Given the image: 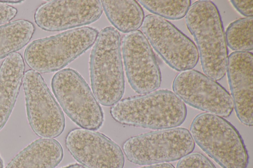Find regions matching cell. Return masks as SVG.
I'll return each instance as SVG.
<instances>
[{
    "label": "cell",
    "mask_w": 253,
    "mask_h": 168,
    "mask_svg": "<svg viewBox=\"0 0 253 168\" xmlns=\"http://www.w3.org/2000/svg\"><path fill=\"white\" fill-rule=\"evenodd\" d=\"M110 112L122 125L165 130L180 126L187 108L173 92L162 89L121 100L111 106Z\"/></svg>",
    "instance_id": "1"
},
{
    "label": "cell",
    "mask_w": 253,
    "mask_h": 168,
    "mask_svg": "<svg viewBox=\"0 0 253 168\" xmlns=\"http://www.w3.org/2000/svg\"><path fill=\"white\" fill-rule=\"evenodd\" d=\"M185 21L196 43L203 72L215 81L221 80L226 73L228 51L217 6L210 0L196 1L190 5Z\"/></svg>",
    "instance_id": "2"
},
{
    "label": "cell",
    "mask_w": 253,
    "mask_h": 168,
    "mask_svg": "<svg viewBox=\"0 0 253 168\" xmlns=\"http://www.w3.org/2000/svg\"><path fill=\"white\" fill-rule=\"evenodd\" d=\"M121 38L112 27L98 33L91 51L89 69L92 91L98 102L112 106L122 98L125 88Z\"/></svg>",
    "instance_id": "3"
},
{
    "label": "cell",
    "mask_w": 253,
    "mask_h": 168,
    "mask_svg": "<svg viewBox=\"0 0 253 168\" xmlns=\"http://www.w3.org/2000/svg\"><path fill=\"white\" fill-rule=\"evenodd\" d=\"M190 133L194 142L222 168H246L249 155L241 135L223 117L208 113L198 114Z\"/></svg>",
    "instance_id": "4"
},
{
    "label": "cell",
    "mask_w": 253,
    "mask_h": 168,
    "mask_svg": "<svg viewBox=\"0 0 253 168\" xmlns=\"http://www.w3.org/2000/svg\"><path fill=\"white\" fill-rule=\"evenodd\" d=\"M98 34L95 28L82 27L35 40L25 48L24 60L39 73L59 71L89 49Z\"/></svg>",
    "instance_id": "5"
},
{
    "label": "cell",
    "mask_w": 253,
    "mask_h": 168,
    "mask_svg": "<svg viewBox=\"0 0 253 168\" xmlns=\"http://www.w3.org/2000/svg\"><path fill=\"white\" fill-rule=\"evenodd\" d=\"M195 146L187 129L174 128L131 136L124 142L123 151L130 162L148 166L179 160Z\"/></svg>",
    "instance_id": "6"
},
{
    "label": "cell",
    "mask_w": 253,
    "mask_h": 168,
    "mask_svg": "<svg viewBox=\"0 0 253 168\" xmlns=\"http://www.w3.org/2000/svg\"><path fill=\"white\" fill-rule=\"evenodd\" d=\"M53 94L66 114L81 128L97 131L104 122L102 109L87 83L76 70L57 71L51 79Z\"/></svg>",
    "instance_id": "7"
},
{
    "label": "cell",
    "mask_w": 253,
    "mask_h": 168,
    "mask_svg": "<svg viewBox=\"0 0 253 168\" xmlns=\"http://www.w3.org/2000/svg\"><path fill=\"white\" fill-rule=\"evenodd\" d=\"M142 33L161 58L178 71L192 69L199 61L196 45L174 25L155 15H147Z\"/></svg>",
    "instance_id": "8"
},
{
    "label": "cell",
    "mask_w": 253,
    "mask_h": 168,
    "mask_svg": "<svg viewBox=\"0 0 253 168\" xmlns=\"http://www.w3.org/2000/svg\"><path fill=\"white\" fill-rule=\"evenodd\" d=\"M27 119L42 138L59 136L65 126L64 115L40 73L27 70L23 80Z\"/></svg>",
    "instance_id": "9"
},
{
    "label": "cell",
    "mask_w": 253,
    "mask_h": 168,
    "mask_svg": "<svg viewBox=\"0 0 253 168\" xmlns=\"http://www.w3.org/2000/svg\"><path fill=\"white\" fill-rule=\"evenodd\" d=\"M172 88L184 103L208 113L226 118L234 109L228 92L199 71L190 69L180 72L174 77Z\"/></svg>",
    "instance_id": "10"
},
{
    "label": "cell",
    "mask_w": 253,
    "mask_h": 168,
    "mask_svg": "<svg viewBox=\"0 0 253 168\" xmlns=\"http://www.w3.org/2000/svg\"><path fill=\"white\" fill-rule=\"evenodd\" d=\"M122 51L126 78L131 88L140 95L158 89L162 82L160 68L142 32L136 30L125 34Z\"/></svg>",
    "instance_id": "11"
},
{
    "label": "cell",
    "mask_w": 253,
    "mask_h": 168,
    "mask_svg": "<svg viewBox=\"0 0 253 168\" xmlns=\"http://www.w3.org/2000/svg\"><path fill=\"white\" fill-rule=\"evenodd\" d=\"M66 147L84 168H123L125 156L118 144L105 135L83 128L71 130Z\"/></svg>",
    "instance_id": "12"
},
{
    "label": "cell",
    "mask_w": 253,
    "mask_h": 168,
    "mask_svg": "<svg viewBox=\"0 0 253 168\" xmlns=\"http://www.w3.org/2000/svg\"><path fill=\"white\" fill-rule=\"evenodd\" d=\"M102 11L98 0H53L41 4L34 18L41 29L57 32L92 23L100 18Z\"/></svg>",
    "instance_id": "13"
},
{
    "label": "cell",
    "mask_w": 253,
    "mask_h": 168,
    "mask_svg": "<svg viewBox=\"0 0 253 168\" xmlns=\"http://www.w3.org/2000/svg\"><path fill=\"white\" fill-rule=\"evenodd\" d=\"M253 55L250 52H233L228 57L226 72L236 115L243 124L252 126Z\"/></svg>",
    "instance_id": "14"
},
{
    "label": "cell",
    "mask_w": 253,
    "mask_h": 168,
    "mask_svg": "<svg viewBox=\"0 0 253 168\" xmlns=\"http://www.w3.org/2000/svg\"><path fill=\"white\" fill-rule=\"evenodd\" d=\"M22 55L18 52L5 58L0 66V131L14 107L25 73Z\"/></svg>",
    "instance_id": "15"
},
{
    "label": "cell",
    "mask_w": 253,
    "mask_h": 168,
    "mask_svg": "<svg viewBox=\"0 0 253 168\" xmlns=\"http://www.w3.org/2000/svg\"><path fill=\"white\" fill-rule=\"evenodd\" d=\"M63 150L55 139H38L19 152L5 168H55L62 161Z\"/></svg>",
    "instance_id": "16"
},
{
    "label": "cell",
    "mask_w": 253,
    "mask_h": 168,
    "mask_svg": "<svg viewBox=\"0 0 253 168\" xmlns=\"http://www.w3.org/2000/svg\"><path fill=\"white\" fill-rule=\"evenodd\" d=\"M102 9L115 29L123 33L136 31L142 25L144 13L134 0H102Z\"/></svg>",
    "instance_id": "17"
},
{
    "label": "cell",
    "mask_w": 253,
    "mask_h": 168,
    "mask_svg": "<svg viewBox=\"0 0 253 168\" xmlns=\"http://www.w3.org/2000/svg\"><path fill=\"white\" fill-rule=\"evenodd\" d=\"M34 25L25 19H18L0 25V60L20 50L31 39Z\"/></svg>",
    "instance_id": "18"
},
{
    "label": "cell",
    "mask_w": 253,
    "mask_h": 168,
    "mask_svg": "<svg viewBox=\"0 0 253 168\" xmlns=\"http://www.w3.org/2000/svg\"><path fill=\"white\" fill-rule=\"evenodd\" d=\"M253 17L242 18L229 24L225 36L227 46L234 52H249L253 49Z\"/></svg>",
    "instance_id": "19"
},
{
    "label": "cell",
    "mask_w": 253,
    "mask_h": 168,
    "mask_svg": "<svg viewBox=\"0 0 253 168\" xmlns=\"http://www.w3.org/2000/svg\"><path fill=\"white\" fill-rule=\"evenodd\" d=\"M140 4L155 15L169 20H178L186 14L191 0H140Z\"/></svg>",
    "instance_id": "20"
},
{
    "label": "cell",
    "mask_w": 253,
    "mask_h": 168,
    "mask_svg": "<svg viewBox=\"0 0 253 168\" xmlns=\"http://www.w3.org/2000/svg\"><path fill=\"white\" fill-rule=\"evenodd\" d=\"M176 168H216L205 155L199 153H191L179 160Z\"/></svg>",
    "instance_id": "21"
},
{
    "label": "cell",
    "mask_w": 253,
    "mask_h": 168,
    "mask_svg": "<svg viewBox=\"0 0 253 168\" xmlns=\"http://www.w3.org/2000/svg\"><path fill=\"white\" fill-rule=\"evenodd\" d=\"M230 1L233 6L241 14L247 17H253V1L252 0H232Z\"/></svg>",
    "instance_id": "22"
},
{
    "label": "cell",
    "mask_w": 253,
    "mask_h": 168,
    "mask_svg": "<svg viewBox=\"0 0 253 168\" xmlns=\"http://www.w3.org/2000/svg\"><path fill=\"white\" fill-rule=\"evenodd\" d=\"M17 12L15 7L0 3V25L8 23L16 16Z\"/></svg>",
    "instance_id": "23"
},
{
    "label": "cell",
    "mask_w": 253,
    "mask_h": 168,
    "mask_svg": "<svg viewBox=\"0 0 253 168\" xmlns=\"http://www.w3.org/2000/svg\"><path fill=\"white\" fill-rule=\"evenodd\" d=\"M139 168H175V167L170 163H166L148 165Z\"/></svg>",
    "instance_id": "24"
},
{
    "label": "cell",
    "mask_w": 253,
    "mask_h": 168,
    "mask_svg": "<svg viewBox=\"0 0 253 168\" xmlns=\"http://www.w3.org/2000/svg\"><path fill=\"white\" fill-rule=\"evenodd\" d=\"M61 168H84L83 166L79 164H73L71 165H69L67 166Z\"/></svg>",
    "instance_id": "25"
},
{
    "label": "cell",
    "mask_w": 253,
    "mask_h": 168,
    "mask_svg": "<svg viewBox=\"0 0 253 168\" xmlns=\"http://www.w3.org/2000/svg\"><path fill=\"white\" fill-rule=\"evenodd\" d=\"M0 168H3V162L0 156Z\"/></svg>",
    "instance_id": "26"
}]
</instances>
